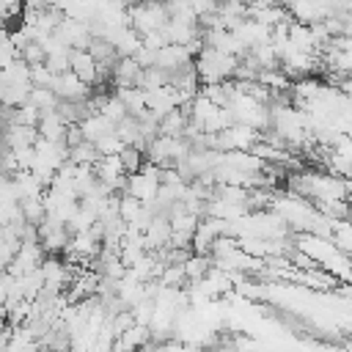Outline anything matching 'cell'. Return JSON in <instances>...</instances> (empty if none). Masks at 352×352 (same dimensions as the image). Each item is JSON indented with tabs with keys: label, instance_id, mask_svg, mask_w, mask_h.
Returning <instances> with one entry per match:
<instances>
[{
	"label": "cell",
	"instance_id": "1",
	"mask_svg": "<svg viewBox=\"0 0 352 352\" xmlns=\"http://www.w3.org/2000/svg\"><path fill=\"white\" fill-rule=\"evenodd\" d=\"M236 66H239V55H228V52H220L214 47H204L195 55V72L201 77V85L234 80Z\"/></svg>",
	"mask_w": 352,
	"mask_h": 352
},
{
	"label": "cell",
	"instance_id": "2",
	"mask_svg": "<svg viewBox=\"0 0 352 352\" xmlns=\"http://www.w3.org/2000/svg\"><path fill=\"white\" fill-rule=\"evenodd\" d=\"M168 22H170V11L165 0H132L129 3V25L140 36L165 30Z\"/></svg>",
	"mask_w": 352,
	"mask_h": 352
},
{
	"label": "cell",
	"instance_id": "3",
	"mask_svg": "<svg viewBox=\"0 0 352 352\" xmlns=\"http://www.w3.org/2000/svg\"><path fill=\"white\" fill-rule=\"evenodd\" d=\"M190 151H192V143L187 138L157 135L151 140V146L146 148V160L154 162V165H160V168H176Z\"/></svg>",
	"mask_w": 352,
	"mask_h": 352
},
{
	"label": "cell",
	"instance_id": "4",
	"mask_svg": "<svg viewBox=\"0 0 352 352\" xmlns=\"http://www.w3.org/2000/svg\"><path fill=\"white\" fill-rule=\"evenodd\" d=\"M160 184H162V168L146 160L138 173H129L124 192L140 198L143 204H154L157 201V192H160Z\"/></svg>",
	"mask_w": 352,
	"mask_h": 352
},
{
	"label": "cell",
	"instance_id": "5",
	"mask_svg": "<svg viewBox=\"0 0 352 352\" xmlns=\"http://www.w3.org/2000/svg\"><path fill=\"white\" fill-rule=\"evenodd\" d=\"M261 140V132L248 124H234L226 132L214 135V148L217 151H253L256 143Z\"/></svg>",
	"mask_w": 352,
	"mask_h": 352
},
{
	"label": "cell",
	"instance_id": "6",
	"mask_svg": "<svg viewBox=\"0 0 352 352\" xmlns=\"http://www.w3.org/2000/svg\"><path fill=\"white\" fill-rule=\"evenodd\" d=\"M55 33H58V38H60L66 47H72V50H88L91 41H94L91 25H88V22H80V19H74V16H63L60 25L55 28Z\"/></svg>",
	"mask_w": 352,
	"mask_h": 352
},
{
	"label": "cell",
	"instance_id": "7",
	"mask_svg": "<svg viewBox=\"0 0 352 352\" xmlns=\"http://www.w3.org/2000/svg\"><path fill=\"white\" fill-rule=\"evenodd\" d=\"M146 107H148L157 118H162V116H168L170 110H176V107H190V104L184 102V96L179 94V88L162 85V88L146 91Z\"/></svg>",
	"mask_w": 352,
	"mask_h": 352
},
{
	"label": "cell",
	"instance_id": "8",
	"mask_svg": "<svg viewBox=\"0 0 352 352\" xmlns=\"http://www.w3.org/2000/svg\"><path fill=\"white\" fill-rule=\"evenodd\" d=\"M94 168H96L99 182H104L113 192H124V190H126V179H129V173H126V168H124V162H121V154L99 157V162H96Z\"/></svg>",
	"mask_w": 352,
	"mask_h": 352
},
{
	"label": "cell",
	"instance_id": "9",
	"mask_svg": "<svg viewBox=\"0 0 352 352\" xmlns=\"http://www.w3.org/2000/svg\"><path fill=\"white\" fill-rule=\"evenodd\" d=\"M63 102H88L94 94H91V85L82 82L74 72H63V74H55L52 85H50Z\"/></svg>",
	"mask_w": 352,
	"mask_h": 352
},
{
	"label": "cell",
	"instance_id": "10",
	"mask_svg": "<svg viewBox=\"0 0 352 352\" xmlns=\"http://www.w3.org/2000/svg\"><path fill=\"white\" fill-rule=\"evenodd\" d=\"M165 36L170 44H195L204 38V30H201V22L198 19H184V16H170V22L165 25Z\"/></svg>",
	"mask_w": 352,
	"mask_h": 352
},
{
	"label": "cell",
	"instance_id": "11",
	"mask_svg": "<svg viewBox=\"0 0 352 352\" xmlns=\"http://www.w3.org/2000/svg\"><path fill=\"white\" fill-rule=\"evenodd\" d=\"M192 63H195V55L184 44H165L162 50H157V66L165 69L168 74H176Z\"/></svg>",
	"mask_w": 352,
	"mask_h": 352
},
{
	"label": "cell",
	"instance_id": "12",
	"mask_svg": "<svg viewBox=\"0 0 352 352\" xmlns=\"http://www.w3.org/2000/svg\"><path fill=\"white\" fill-rule=\"evenodd\" d=\"M140 77H143V66L135 58H118L113 63L110 85L113 88H140Z\"/></svg>",
	"mask_w": 352,
	"mask_h": 352
},
{
	"label": "cell",
	"instance_id": "13",
	"mask_svg": "<svg viewBox=\"0 0 352 352\" xmlns=\"http://www.w3.org/2000/svg\"><path fill=\"white\" fill-rule=\"evenodd\" d=\"M146 236V248L148 250H162L170 245L173 239V226H170V217L168 214H154V220L148 223V228L143 231Z\"/></svg>",
	"mask_w": 352,
	"mask_h": 352
},
{
	"label": "cell",
	"instance_id": "14",
	"mask_svg": "<svg viewBox=\"0 0 352 352\" xmlns=\"http://www.w3.org/2000/svg\"><path fill=\"white\" fill-rule=\"evenodd\" d=\"M72 72L91 88L99 85V60L91 55V50H72Z\"/></svg>",
	"mask_w": 352,
	"mask_h": 352
},
{
	"label": "cell",
	"instance_id": "15",
	"mask_svg": "<svg viewBox=\"0 0 352 352\" xmlns=\"http://www.w3.org/2000/svg\"><path fill=\"white\" fill-rule=\"evenodd\" d=\"M66 132H69V121L60 116V110L41 113V121H38V135H41L44 140L66 143Z\"/></svg>",
	"mask_w": 352,
	"mask_h": 352
},
{
	"label": "cell",
	"instance_id": "16",
	"mask_svg": "<svg viewBox=\"0 0 352 352\" xmlns=\"http://www.w3.org/2000/svg\"><path fill=\"white\" fill-rule=\"evenodd\" d=\"M80 126H82V135L88 143H99L102 138L116 132V121H110L104 113H91L88 118L80 121Z\"/></svg>",
	"mask_w": 352,
	"mask_h": 352
},
{
	"label": "cell",
	"instance_id": "17",
	"mask_svg": "<svg viewBox=\"0 0 352 352\" xmlns=\"http://www.w3.org/2000/svg\"><path fill=\"white\" fill-rule=\"evenodd\" d=\"M187 126H190L187 107H176V110H170L168 116L160 118V135H168V138H184Z\"/></svg>",
	"mask_w": 352,
	"mask_h": 352
},
{
	"label": "cell",
	"instance_id": "18",
	"mask_svg": "<svg viewBox=\"0 0 352 352\" xmlns=\"http://www.w3.org/2000/svg\"><path fill=\"white\" fill-rule=\"evenodd\" d=\"M38 126H25V124H6V146L11 148H30L38 140Z\"/></svg>",
	"mask_w": 352,
	"mask_h": 352
},
{
	"label": "cell",
	"instance_id": "19",
	"mask_svg": "<svg viewBox=\"0 0 352 352\" xmlns=\"http://www.w3.org/2000/svg\"><path fill=\"white\" fill-rule=\"evenodd\" d=\"M116 94L124 99L129 116L140 118V116L148 113V107H146V91H143V88H116Z\"/></svg>",
	"mask_w": 352,
	"mask_h": 352
},
{
	"label": "cell",
	"instance_id": "20",
	"mask_svg": "<svg viewBox=\"0 0 352 352\" xmlns=\"http://www.w3.org/2000/svg\"><path fill=\"white\" fill-rule=\"evenodd\" d=\"M28 102H30V104H36L41 113H52V110H58V107H60V96H58L52 88H33Z\"/></svg>",
	"mask_w": 352,
	"mask_h": 352
},
{
	"label": "cell",
	"instance_id": "21",
	"mask_svg": "<svg viewBox=\"0 0 352 352\" xmlns=\"http://www.w3.org/2000/svg\"><path fill=\"white\" fill-rule=\"evenodd\" d=\"M99 113H104L110 121H121V118H126L129 116V110H126V104H124V99L118 96V94H104V99H102V107H99Z\"/></svg>",
	"mask_w": 352,
	"mask_h": 352
},
{
	"label": "cell",
	"instance_id": "22",
	"mask_svg": "<svg viewBox=\"0 0 352 352\" xmlns=\"http://www.w3.org/2000/svg\"><path fill=\"white\" fill-rule=\"evenodd\" d=\"M99 148L94 146V143H88V140H82L80 146H74V148H69V160L74 162V165H96L99 162Z\"/></svg>",
	"mask_w": 352,
	"mask_h": 352
},
{
	"label": "cell",
	"instance_id": "23",
	"mask_svg": "<svg viewBox=\"0 0 352 352\" xmlns=\"http://www.w3.org/2000/svg\"><path fill=\"white\" fill-rule=\"evenodd\" d=\"M162 85H170V74L160 66H148L143 69V77H140V88L143 91H151V88H162Z\"/></svg>",
	"mask_w": 352,
	"mask_h": 352
},
{
	"label": "cell",
	"instance_id": "24",
	"mask_svg": "<svg viewBox=\"0 0 352 352\" xmlns=\"http://www.w3.org/2000/svg\"><path fill=\"white\" fill-rule=\"evenodd\" d=\"M333 242L338 245V250H344L346 256H352V220H338L336 226V234H333Z\"/></svg>",
	"mask_w": 352,
	"mask_h": 352
},
{
	"label": "cell",
	"instance_id": "25",
	"mask_svg": "<svg viewBox=\"0 0 352 352\" xmlns=\"http://www.w3.org/2000/svg\"><path fill=\"white\" fill-rule=\"evenodd\" d=\"M143 154H146V151H140V148H135V146H124V151H121V162H124L126 173H138V170L143 168V162H146Z\"/></svg>",
	"mask_w": 352,
	"mask_h": 352
},
{
	"label": "cell",
	"instance_id": "26",
	"mask_svg": "<svg viewBox=\"0 0 352 352\" xmlns=\"http://www.w3.org/2000/svg\"><path fill=\"white\" fill-rule=\"evenodd\" d=\"M22 58L30 63V66H38V63H47V50L41 47V41H28L22 47Z\"/></svg>",
	"mask_w": 352,
	"mask_h": 352
},
{
	"label": "cell",
	"instance_id": "27",
	"mask_svg": "<svg viewBox=\"0 0 352 352\" xmlns=\"http://www.w3.org/2000/svg\"><path fill=\"white\" fill-rule=\"evenodd\" d=\"M94 146L99 148V154H102V157H107V154H121L126 143H124V140H121V138H118V135L113 132V135L102 138V140H99V143H94Z\"/></svg>",
	"mask_w": 352,
	"mask_h": 352
},
{
	"label": "cell",
	"instance_id": "28",
	"mask_svg": "<svg viewBox=\"0 0 352 352\" xmlns=\"http://www.w3.org/2000/svg\"><path fill=\"white\" fill-rule=\"evenodd\" d=\"M346 187H349V195H352V173L346 176Z\"/></svg>",
	"mask_w": 352,
	"mask_h": 352
}]
</instances>
